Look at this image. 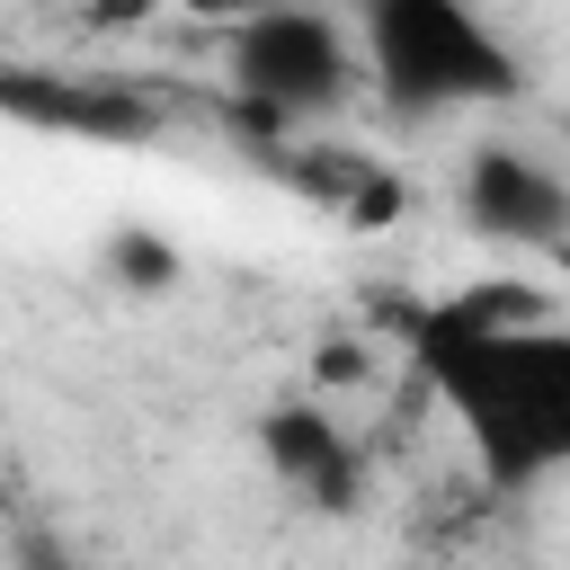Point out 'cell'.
<instances>
[{
  "label": "cell",
  "mask_w": 570,
  "mask_h": 570,
  "mask_svg": "<svg viewBox=\"0 0 570 570\" xmlns=\"http://www.w3.org/2000/svg\"><path fill=\"white\" fill-rule=\"evenodd\" d=\"M383 321L401 330L410 374L463 428L499 499H525L570 472V321L543 312L534 285L481 276L428 303H392Z\"/></svg>",
  "instance_id": "1"
},
{
  "label": "cell",
  "mask_w": 570,
  "mask_h": 570,
  "mask_svg": "<svg viewBox=\"0 0 570 570\" xmlns=\"http://www.w3.org/2000/svg\"><path fill=\"white\" fill-rule=\"evenodd\" d=\"M356 45H365V89L392 125H445L472 107H508L525 89L499 27L463 0H374L356 9Z\"/></svg>",
  "instance_id": "2"
},
{
  "label": "cell",
  "mask_w": 570,
  "mask_h": 570,
  "mask_svg": "<svg viewBox=\"0 0 570 570\" xmlns=\"http://www.w3.org/2000/svg\"><path fill=\"white\" fill-rule=\"evenodd\" d=\"M365 89V45L347 18L321 9H258L223 36V98L232 125L267 142H303V125H330Z\"/></svg>",
  "instance_id": "3"
},
{
  "label": "cell",
  "mask_w": 570,
  "mask_h": 570,
  "mask_svg": "<svg viewBox=\"0 0 570 570\" xmlns=\"http://www.w3.org/2000/svg\"><path fill=\"white\" fill-rule=\"evenodd\" d=\"M0 116L71 142H151L169 98L134 71H0Z\"/></svg>",
  "instance_id": "4"
},
{
  "label": "cell",
  "mask_w": 570,
  "mask_h": 570,
  "mask_svg": "<svg viewBox=\"0 0 570 570\" xmlns=\"http://www.w3.org/2000/svg\"><path fill=\"white\" fill-rule=\"evenodd\" d=\"M454 196L472 214V232L508 240V249H552L570 240V178L552 160H534L525 142H472L454 169Z\"/></svg>",
  "instance_id": "5"
},
{
  "label": "cell",
  "mask_w": 570,
  "mask_h": 570,
  "mask_svg": "<svg viewBox=\"0 0 570 570\" xmlns=\"http://www.w3.org/2000/svg\"><path fill=\"white\" fill-rule=\"evenodd\" d=\"M276 178H294L321 214H338V223H356V232H383V223L410 205L401 169H383L365 142H285V151H276Z\"/></svg>",
  "instance_id": "6"
},
{
  "label": "cell",
  "mask_w": 570,
  "mask_h": 570,
  "mask_svg": "<svg viewBox=\"0 0 570 570\" xmlns=\"http://www.w3.org/2000/svg\"><path fill=\"white\" fill-rule=\"evenodd\" d=\"M258 445H267L276 481H285V490H303L312 508H347V499H356V481H365L356 436H347L330 410H312V401L267 410V419H258Z\"/></svg>",
  "instance_id": "7"
},
{
  "label": "cell",
  "mask_w": 570,
  "mask_h": 570,
  "mask_svg": "<svg viewBox=\"0 0 570 570\" xmlns=\"http://www.w3.org/2000/svg\"><path fill=\"white\" fill-rule=\"evenodd\" d=\"M45 570H62V561H45Z\"/></svg>",
  "instance_id": "8"
}]
</instances>
